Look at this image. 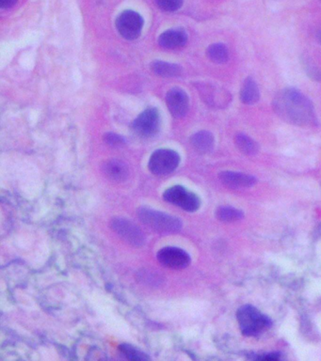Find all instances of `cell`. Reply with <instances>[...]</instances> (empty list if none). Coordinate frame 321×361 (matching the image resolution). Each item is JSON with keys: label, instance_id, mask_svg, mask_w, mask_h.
<instances>
[{"label": "cell", "instance_id": "d6986e66", "mask_svg": "<svg viewBox=\"0 0 321 361\" xmlns=\"http://www.w3.org/2000/svg\"><path fill=\"white\" fill-rule=\"evenodd\" d=\"M217 217L221 222H233L242 219L243 214L240 210L235 209L233 207H221L217 209Z\"/></svg>", "mask_w": 321, "mask_h": 361}, {"label": "cell", "instance_id": "7c38bea8", "mask_svg": "<svg viewBox=\"0 0 321 361\" xmlns=\"http://www.w3.org/2000/svg\"><path fill=\"white\" fill-rule=\"evenodd\" d=\"M188 41V35L183 30H169L159 36V43L162 48L165 49H178L185 46Z\"/></svg>", "mask_w": 321, "mask_h": 361}, {"label": "cell", "instance_id": "52a82bcc", "mask_svg": "<svg viewBox=\"0 0 321 361\" xmlns=\"http://www.w3.org/2000/svg\"><path fill=\"white\" fill-rule=\"evenodd\" d=\"M135 133L142 137H152L160 128V115L155 108L145 109L133 123Z\"/></svg>", "mask_w": 321, "mask_h": 361}, {"label": "cell", "instance_id": "4fadbf2b", "mask_svg": "<svg viewBox=\"0 0 321 361\" xmlns=\"http://www.w3.org/2000/svg\"><path fill=\"white\" fill-rule=\"evenodd\" d=\"M260 98V92L255 79L248 77L243 82L242 90H240V100L246 105H253L258 102Z\"/></svg>", "mask_w": 321, "mask_h": 361}, {"label": "cell", "instance_id": "2e32d148", "mask_svg": "<svg viewBox=\"0 0 321 361\" xmlns=\"http://www.w3.org/2000/svg\"><path fill=\"white\" fill-rule=\"evenodd\" d=\"M152 70L155 74L160 75V77H173L180 75L181 67L176 64H168V62L157 61L153 62Z\"/></svg>", "mask_w": 321, "mask_h": 361}, {"label": "cell", "instance_id": "8fae6325", "mask_svg": "<svg viewBox=\"0 0 321 361\" xmlns=\"http://www.w3.org/2000/svg\"><path fill=\"white\" fill-rule=\"evenodd\" d=\"M220 179L222 184L231 188H252L256 184V179L253 176L234 171H222L220 173Z\"/></svg>", "mask_w": 321, "mask_h": 361}, {"label": "cell", "instance_id": "ba28073f", "mask_svg": "<svg viewBox=\"0 0 321 361\" xmlns=\"http://www.w3.org/2000/svg\"><path fill=\"white\" fill-rule=\"evenodd\" d=\"M157 259L162 266L172 269H183L191 262L190 255L178 248H164L157 253Z\"/></svg>", "mask_w": 321, "mask_h": 361}, {"label": "cell", "instance_id": "ac0fdd59", "mask_svg": "<svg viewBox=\"0 0 321 361\" xmlns=\"http://www.w3.org/2000/svg\"><path fill=\"white\" fill-rule=\"evenodd\" d=\"M207 56L215 64H225L229 59V51L222 43H214L207 48Z\"/></svg>", "mask_w": 321, "mask_h": 361}, {"label": "cell", "instance_id": "9a60e30c", "mask_svg": "<svg viewBox=\"0 0 321 361\" xmlns=\"http://www.w3.org/2000/svg\"><path fill=\"white\" fill-rule=\"evenodd\" d=\"M105 173L108 177L115 181H123L128 175L126 165L118 160H111L106 164Z\"/></svg>", "mask_w": 321, "mask_h": 361}, {"label": "cell", "instance_id": "30bf717a", "mask_svg": "<svg viewBox=\"0 0 321 361\" xmlns=\"http://www.w3.org/2000/svg\"><path fill=\"white\" fill-rule=\"evenodd\" d=\"M166 103L171 114L175 118H183L188 110V96L179 88H173L166 96Z\"/></svg>", "mask_w": 321, "mask_h": 361}, {"label": "cell", "instance_id": "8992f818", "mask_svg": "<svg viewBox=\"0 0 321 361\" xmlns=\"http://www.w3.org/2000/svg\"><path fill=\"white\" fill-rule=\"evenodd\" d=\"M144 19L134 10H124L116 20L119 33L126 40H135L141 35Z\"/></svg>", "mask_w": 321, "mask_h": 361}, {"label": "cell", "instance_id": "484cf974", "mask_svg": "<svg viewBox=\"0 0 321 361\" xmlns=\"http://www.w3.org/2000/svg\"><path fill=\"white\" fill-rule=\"evenodd\" d=\"M320 43H321V36H320Z\"/></svg>", "mask_w": 321, "mask_h": 361}, {"label": "cell", "instance_id": "603a6c76", "mask_svg": "<svg viewBox=\"0 0 321 361\" xmlns=\"http://www.w3.org/2000/svg\"><path fill=\"white\" fill-rule=\"evenodd\" d=\"M17 0H0V7L2 9H10L17 4Z\"/></svg>", "mask_w": 321, "mask_h": 361}, {"label": "cell", "instance_id": "e0dca14e", "mask_svg": "<svg viewBox=\"0 0 321 361\" xmlns=\"http://www.w3.org/2000/svg\"><path fill=\"white\" fill-rule=\"evenodd\" d=\"M235 145L242 154L253 155L258 152V145L255 140L244 134H237L235 137Z\"/></svg>", "mask_w": 321, "mask_h": 361}, {"label": "cell", "instance_id": "44dd1931", "mask_svg": "<svg viewBox=\"0 0 321 361\" xmlns=\"http://www.w3.org/2000/svg\"><path fill=\"white\" fill-rule=\"evenodd\" d=\"M184 0H155L160 9L166 12H175L182 7Z\"/></svg>", "mask_w": 321, "mask_h": 361}, {"label": "cell", "instance_id": "3957f363", "mask_svg": "<svg viewBox=\"0 0 321 361\" xmlns=\"http://www.w3.org/2000/svg\"><path fill=\"white\" fill-rule=\"evenodd\" d=\"M139 217L144 224L154 228L157 232L175 233L179 231L182 226V223L178 218L148 208H142L139 210Z\"/></svg>", "mask_w": 321, "mask_h": 361}, {"label": "cell", "instance_id": "7402d4cb", "mask_svg": "<svg viewBox=\"0 0 321 361\" xmlns=\"http://www.w3.org/2000/svg\"><path fill=\"white\" fill-rule=\"evenodd\" d=\"M105 142L111 146H121L124 144V139L117 134L108 133L105 135Z\"/></svg>", "mask_w": 321, "mask_h": 361}, {"label": "cell", "instance_id": "ffe728a7", "mask_svg": "<svg viewBox=\"0 0 321 361\" xmlns=\"http://www.w3.org/2000/svg\"><path fill=\"white\" fill-rule=\"evenodd\" d=\"M120 351L128 360H149L144 353L139 351L136 348L130 347V345L123 344L120 347Z\"/></svg>", "mask_w": 321, "mask_h": 361}, {"label": "cell", "instance_id": "277c9868", "mask_svg": "<svg viewBox=\"0 0 321 361\" xmlns=\"http://www.w3.org/2000/svg\"><path fill=\"white\" fill-rule=\"evenodd\" d=\"M180 157L175 150L160 149L155 150L149 160V170L155 175H168L178 167Z\"/></svg>", "mask_w": 321, "mask_h": 361}, {"label": "cell", "instance_id": "cb8c5ba5", "mask_svg": "<svg viewBox=\"0 0 321 361\" xmlns=\"http://www.w3.org/2000/svg\"><path fill=\"white\" fill-rule=\"evenodd\" d=\"M280 358L278 354H269L266 355H261L257 358V360H278Z\"/></svg>", "mask_w": 321, "mask_h": 361}, {"label": "cell", "instance_id": "6da1fadb", "mask_svg": "<svg viewBox=\"0 0 321 361\" xmlns=\"http://www.w3.org/2000/svg\"><path fill=\"white\" fill-rule=\"evenodd\" d=\"M273 106L280 118L294 126H314L317 121L312 102L304 93L293 88H287L277 93Z\"/></svg>", "mask_w": 321, "mask_h": 361}, {"label": "cell", "instance_id": "9c48e42d", "mask_svg": "<svg viewBox=\"0 0 321 361\" xmlns=\"http://www.w3.org/2000/svg\"><path fill=\"white\" fill-rule=\"evenodd\" d=\"M111 226L121 237H123L124 240L128 241L132 245L137 246L144 245V236L141 230L137 228L133 223L123 219V218H117V219L113 220Z\"/></svg>", "mask_w": 321, "mask_h": 361}, {"label": "cell", "instance_id": "5bb4252c", "mask_svg": "<svg viewBox=\"0 0 321 361\" xmlns=\"http://www.w3.org/2000/svg\"><path fill=\"white\" fill-rule=\"evenodd\" d=\"M191 142L194 149L203 154L211 152L214 147L213 135L207 131H200L194 134Z\"/></svg>", "mask_w": 321, "mask_h": 361}, {"label": "cell", "instance_id": "7a4b0ae2", "mask_svg": "<svg viewBox=\"0 0 321 361\" xmlns=\"http://www.w3.org/2000/svg\"><path fill=\"white\" fill-rule=\"evenodd\" d=\"M237 319L240 331L245 336H258L271 326V319L264 315L253 306L245 305L240 308Z\"/></svg>", "mask_w": 321, "mask_h": 361}, {"label": "cell", "instance_id": "d4e9b609", "mask_svg": "<svg viewBox=\"0 0 321 361\" xmlns=\"http://www.w3.org/2000/svg\"><path fill=\"white\" fill-rule=\"evenodd\" d=\"M315 235H321V225H320V227L318 228L317 232H315Z\"/></svg>", "mask_w": 321, "mask_h": 361}, {"label": "cell", "instance_id": "5b68a950", "mask_svg": "<svg viewBox=\"0 0 321 361\" xmlns=\"http://www.w3.org/2000/svg\"><path fill=\"white\" fill-rule=\"evenodd\" d=\"M164 199L170 204L182 208L185 211L195 212L200 207V199L193 192L181 186H173L165 191Z\"/></svg>", "mask_w": 321, "mask_h": 361}]
</instances>
